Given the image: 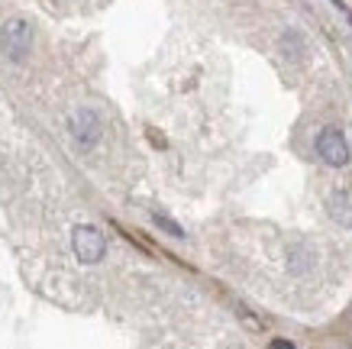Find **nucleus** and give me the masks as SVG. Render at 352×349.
<instances>
[{"label":"nucleus","instance_id":"1","mask_svg":"<svg viewBox=\"0 0 352 349\" xmlns=\"http://www.w3.org/2000/svg\"><path fill=\"white\" fill-rule=\"evenodd\" d=\"M72 246H75V255L81 259V262L94 265L104 259V253H107V240L100 236V230H94V226H78L75 233H72Z\"/></svg>","mask_w":352,"mask_h":349},{"label":"nucleus","instance_id":"2","mask_svg":"<svg viewBox=\"0 0 352 349\" xmlns=\"http://www.w3.org/2000/svg\"><path fill=\"white\" fill-rule=\"evenodd\" d=\"M317 152H320V159L327 162V165H333V169H342L346 162H349V142H346V136H342L336 127H327L317 136Z\"/></svg>","mask_w":352,"mask_h":349},{"label":"nucleus","instance_id":"3","mask_svg":"<svg viewBox=\"0 0 352 349\" xmlns=\"http://www.w3.org/2000/svg\"><path fill=\"white\" fill-rule=\"evenodd\" d=\"M0 49L10 55L13 62H20L23 55L30 52V26L23 20L3 23V30H0Z\"/></svg>","mask_w":352,"mask_h":349},{"label":"nucleus","instance_id":"4","mask_svg":"<svg viewBox=\"0 0 352 349\" xmlns=\"http://www.w3.org/2000/svg\"><path fill=\"white\" fill-rule=\"evenodd\" d=\"M72 133H75V139L81 142V146H94L97 139H100V120H97L94 110H81V114H75V120H72Z\"/></svg>","mask_w":352,"mask_h":349},{"label":"nucleus","instance_id":"5","mask_svg":"<svg viewBox=\"0 0 352 349\" xmlns=\"http://www.w3.org/2000/svg\"><path fill=\"white\" fill-rule=\"evenodd\" d=\"M327 211L336 223L342 226H352V191L349 188H340L330 194V201H327Z\"/></svg>","mask_w":352,"mask_h":349},{"label":"nucleus","instance_id":"6","mask_svg":"<svg viewBox=\"0 0 352 349\" xmlns=\"http://www.w3.org/2000/svg\"><path fill=\"white\" fill-rule=\"evenodd\" d=\"M155 223H159L162 230H168L171 236H182V230H178V226H175V223H171V220H165V217H155Z\"/></svg>","mask_w":352,"mask_h":349},{"label":"nucleus","instance_id":"7","mask_svg":"<svg viewBox=\"0 0 352 349\" xmlns=\"http://www.w3.org/2000/svg\"><path fill=\"white\" fill-rule=\"evenodd\" d=\"M268 349H294V343H288V339H272Z\"/></svg>","mask_w":352,"mask_h":349}]
</instances>
